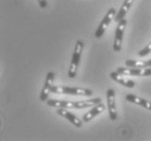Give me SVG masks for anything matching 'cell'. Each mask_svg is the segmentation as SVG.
Instances as JSON below:
<instances>
[{"label": "cell", "mask_w": 151, "mask_h": 141, "mask_svg": "<svg viewBox=\"0 0 151 141\" xmlns=\"http://www.w3.org/2000/svg\"><path fill=\"white\" fill-rule=\"evenodd\" d=\"M101 98H95V99L85 100V101H64V100H53L48 99L46 103L49 107H65V109H88L98 103H101Z\"/></svg>", "instance_id": "6da1fadb"}, {"label": "cell", "mask_w": 151, "mask_h": 141, "mask_svg": "<svg viewBox=\"0 0 151 141\" xmlns=\"http://www.w3.org/2000/svg\"><path fill=\"white\" fill-rule=\"evenodd\" d=\"M127 21L126 19L121 20L117 23L116 29H115V37H114V44H113V50L115 52H120L122 48V42H123L124 33H125V28H126Z\"/></svg>", "instance_id": "5b68a950"}, {"label": "cell", "mask_w": 151, "mask_h": 141, "mask_svg": "<svg viewBox=\"0 0 151 141\" xmlns=\"http://www.w3.org/2000/svg\"><path fill=\"white\" fill-rule=\"evenodd\" d=\"M69 109H65V107H57V114L60 115V116L64 117L65 120H68L71 123L73 124L75 127L77 128H81L83 126V120H79L78 117L76 116L75 114H73L72 112H70L68 111Z\"/></svg>", "instance_id": "9c48e42d"}, {"label": "cell", "mask_w": 151, "mask_h": 141, "mask_svg": "<svg viewBox=\"0 0 151 141\" xmlns=\"http://www.w3.org/2000/svg\"><path fill=\"white\" fill-rule=\"evenodd\" d=\"M104 110H106V105H104V103H102V102L96 104V105H93V107H90V111H88V112L83 116V122H84V123H89L93 117H96L97 115H99L100 113H102Z\"/></svg>", "instance_id": "8fae6325"}, {"label": "cell", "mask_w": 151, "mask_h": 141, "mask_svg": "<svg viewBox=\"0 0 151 141\" xmlns=\"http://www.w3.org/2000/svg\"><path fill=\"white\" fill-rule=\"evenodd\" d=\"M55 74L52 72H49L47 73V75H46V80H45V85L42 87V89H41V92H40V101L42 102H46L47 100H48V97L51 92V87L53 86V82H55Z\"/></svg>", "instance_id": "ba28073f"}, {"label": "cell", "mask_w": 151, "mask_h": 141, "mask_svg": "<svg viewBox=\"0 0 151 141\" xmlns=\"http://www.w3.org/2000/svg\"><path fill=\"white\" fill-rule=\"evenodd\" d=\"M125 65L127 67H136V69H144L147 67V61L142 60H126Z\"/></svg>", "instance_id": "5bb4252c"}, {"label": "cell", "mask_w": 151, "mask_h": 141, "mask_svg": "<svg viewBox=\"0 0 151 141\" xmlns=\"http://www.w3.org/2000/svg\"><path fill=\"white\" fill-rule=\"evenodd\" d=\"M51 93L90 97L93 94V91L90 89H86V88H78V87H69V86H55V85H53L51 87Z\"/></svg>", "instance_id": "7a4b0ae2"}, {"label": "cell", "mask_w": 151, "mask_h": 141, "mask_svg": "<svg viewBox=\"0 0 151 141\" xmlns=\"http://www.w3.org/2000/svg\"><path fill=\"white\" fill-rule=\"evenodd\" d=\"M116 71L125 76H151V67L136 69V67H117Z\"/></svg>", "instance_id": "8992f818"}, {"label": "cell", "mask_w": 151, "mask_h": 141, "mask_svg": "<svg viewBox=\"0 0 151 141\" xmlns=\"http://www.w3.org/2000/svg\"><path fill=\"white\" fill-rule=\"evenodd\" d=\"M115 15H116V12H115V9H114V8H111V9H109V10H108V12L106 13L104 17H103V20L101 21V23L99 24L98 28H97L96 33H95V36H96V38H101V37H102L103 34L106 33L108 26H109V25L111 24V22L114 20Z\"/></svg>", "instance_id": "277c9868"}, {"label": "cell", "mask_w": 151, "mask_h": 141, "mask_svg": "<svg viewBox=\"0 0 151 141\" xmlns=\"http://www.w3.org/2000/svg\"><path fill=\"white\" fill-rule=\"evenodd\" d=\"M125 99H126L128 102H132V103H135V104H137V105H140V107L151 111V102L150 101H148V100L139 98V97L135 96V94H132V93L126 94Z\"/></svg>", "instance_id": "7c38bea8"}, {"label": "cell", "mask_w": 151, "mask_h": 141, "mask_svg": "<svg viewBox=\"0 0 151 141\" xmlns=\"http://www.w3.org/2000/svg\"><path fill=\"white\" fill-rule=\"evenodd\" d=\"M84 50V42L83 40H77L74 48L72 54V60H71V64H70L69 69V77L71 79L75 78L76 73H77V69H78L79 62H81V58H82V53Z\"/></svg>", "instance_id": "3957f363"}, {"label": "cell", "mask_w": 151, "mask_h": 141, "mask_svg": "<svg viewBox=\"0 0 151 141\" xmlns=\"http://www.w3.org/2000/svg\"><path fill=\"white\" fill-rule=\"evenodd\" d=\"M110 77L113 79L114 82H116V83H119L120 85H122V86H124V87H126V88H134V87L136 86L135 82H133V80L129 78H126L125 75L119 73L117 71L111 73Z\"/></svg>", "instance_id": "30bf717a"}, {"label": "cell", "mask_w": 151, "mask_h": 141, "mask_svg": "<svg viewBox=\"0 0 151 141\" xmlns=\"http://www.w3.org/2000/svg\"><path fill=\"white\" fill-rule=\"evenodd\" d=\"M147 67H151V59L147 61Z\"/></svg>", "instance_id": "2e32d148"}, {"label": "cell", "mask_w": 151, "mask_h": 141, "mask_svg": "<svg viewBox=\"0 0 151 141\" xmlns=\"http://www.w3.org/2000/svg\"><path fill=\"white\" fill-rule=\"evenodd\" d=\"M38 1V4H39V7L42 8V9H45L47 6H48V2H47V0H37Z\"/></svg>", "instance_id": "9a60e30c"}, {"label": "cell", "mask_w": 151, "mask_h": 141, "mask_svg": "<svg viewBox=\"0 0 151 141\" xmlns=\"http://www.w3.org/2000/svg\"><path fill=\"white\" fill-rule=\"evenodd\" d=\"M133 4H134V0H124V2L122 4V7H121L120 11L117 12V14L115 15V17H114V20H115L116 23H119L121 20L125 19V15H126L127 12L129 11V9H131Z\"/></svg>", "instance_id": "4fadbf2b"}, {"label": "cell", "mask_w": 151, "mask_h": 141, "mask_svg": "<svg viewBox=\"0 0 151 141\" xmlns=\"http://www.w3.org/2000/svg\"><path fill=\"white\" fill-rule=\"evenodd\" d=\"M106 102H108V111H109V117L111 120H116L117 112L116 104H115V91L113 89L106 90Z\"/></svg>", "instance_id": "52a82bcc"}]
</instances>
